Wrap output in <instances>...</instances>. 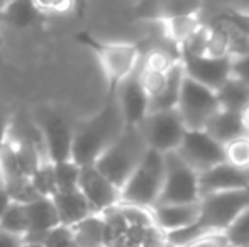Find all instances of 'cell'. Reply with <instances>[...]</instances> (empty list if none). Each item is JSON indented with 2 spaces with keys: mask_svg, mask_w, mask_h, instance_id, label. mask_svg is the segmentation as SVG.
Segmentation results:
<instances>
[{
  "mask_svg": "<svg viewBox=\"0 0 249 247\" xmlns=\"http://www.w3.org/2000/svg\"><path fill=\"white\" fill-rule=\"evenodd\" d=\"M124 129L125 122L115 93H108L107 102L99 112L73 125L71 161L80 168L95 165L102 152L122 134Z\"/></svg>",
  "mask_w": 249,
  "mask_h": 247,
  "instance_id": "6da1fadb",
  "label": "cell"
},
{
  "mask_svg": "<svg viewBox=\"0 0 249 247\" xmlns=\"http://www.w3.org/2000/svg\"><path fill=\"white\" fill-rule=\"evenodd\" d=\"M146 151L148 146L138 125L136 127L125 125L122 134L102 152L93 166L121 190L132 171L138 168Z\"/></svg>",
  "mask_w": 249,
  "mask_h": 247,
  "instance_id": "7a4b0ae2",
  "label": "cell"
},
{
  "mask_svg": "<svg viewBox=\"0 0 249 247\" xmlns=\"http://www.w3.org/2000/svg\"><path fill=\"white\" fill-rule=\"evenodd\" d=\"M164 181V154L148 149L138 168L121 188V203L153 208Z\"/></svg>",
  "mask_w": 249,
  "mask_h": 247,
  "instance_id": "3957f363",
  "label": "cell"
},
{
  "mask_svg": "<svg viewBox=\"0 0 249 247\" xmlns=\"http://www.w3.org/2000/svg\"><path fill=\"white\" fill-rule=\"evenodd\" d=\"M76 37L80 39V43L89 46L95 53L102 73L107 80L108 93H115L117 86L138 69L139 60H141V49L136 44L102 43L95 37L89 36L87 33H80Z\"/></svg>",
  "mask_w": 249,
  "mask_h": 247,
  "instance_id": "277c9868",
  "label": "cell"
},
{
  "mask_svg": "<svg viewBox=\"0 0 249 247\" xmlns=\"http://www.w3.org/2000/svg\"><path fill=\"white\" fill-rule=\"evenodd\" d=\"M200 200L198 173L177 151L164 154V181L156 205L194 203Z\"/></svg>",
  "mask_w": 249,
  "mask_h": 247,
  "instance_id": "5b68a950",
  "label": "cell"
},
{
  "mask_svg": "<svg viewBox=\"0 0 249 247\" xmlns=\"http://www.w3.org/2000/svg\"><path fill=\"white\" fill-rule=\"evenodd\" d=\"M138 127L144 137L148 149H153L160 154L177 151L187 132L177 109L148 114Z\"/></svg>",
  "mask_w": 249,
  "mask_h": 247,
  "instance_id": "8992f818",
  "label": "cell"
},
{
  "mask_svg": "<svg viewBox=\"0 0 249 247\" xmlns=\"http://www.w3.org/2000/svg\"><path fill=\"white\" fill-rule=\"evenodd\" d=\"M215 92L185 76L178 95L177 110L187 131H200L219 110Z\"/></svg>",
  "mask_w": 249,
  "mask_h": 247,
  "instance_id": "52a82bcc",
  "label": "cell"
},
{
  "mask_svg": "<svg viewBox=\"0 0 249 247\" xmlns=\"http://www.w3.org/2000/svg\"><path fill=\"white\" fill-rule=\"evenodd\" d=\"M178 61H180L187 78L207 86L212 92H217L232 76L231 75V65H232V56L231 54L213 56V54L209 53L195 54L180 51L178 53Z\"/></svg>",
  "mask_w": 249,
  "mask_h": 247,
  "instance_id": "ba28073f",
  "label": "cell"
},
{
  "mask_svg": "<svg viewBox=\"0 0 249 247\" xmlns=\"http://www.w3.org/2000/svg\"><path fill=\"white\" fill-rule=\"evenodd\" d=\"M43 135L44 152L50 163H61L71 159L73 144V125L68 117L56 110H46L41 119L36 120Z\"/></svg>",
  "mask_w": 249,
  "mask_h": 247,
  "instance_id": "9c48e42d",
  "label": "cell"
},
{
  "mask_svg": "<svg viewBox=\"0 0 249 247\" xmlns=\"http://www.w3.org/2000/svg\"><path fill=\"white\" fill-rule=\"evenodd\" d=\"M177 152L197 173H203L226 161L224 146L217 142L212 135L207 134L203 129L185 132Z\"/></svg>",
  "mask_w": 249,
  "mask_h": 247,
  "instance_id": "30bf717a",
  "label": "cell"
},
{
  "mask_svg": "<svg viewBox=\"0 0 249 247\" xmlns=\"http://www.w3.org/2000/svg\"><path fill=\"white\" fill-rule=\"evenodd\" d=\"M78 190L89 201L93 214L100 215L121 203V190L108 181L93 165L80 168Z\"/></svg>",
  "mask_w": 249,
  "mask_h": 247,
  "instance_id": "8fae6325",
  "label": "cell"
},
{
  "mask_svg": "<svg viewBox=\"0 0 249 247\" xmlns=\"http://www.w3.org/2000/svg\"><path fill=\"white\" fill-rule=\"evenodd\" d=\"M200 198L217 191L249 190V166L241 168L224 161L213 168L198 173Z\"/></svg>",
  "mask_w": 249,
  "mask_h": 247,
  "instance_id": "7c38bea8",
  "label": "cell"
},
{
  "mask_svg": "<svg viewBox=\"0 0 249 247\" xmlns=\"http://www.w3.org/2000/svg\"><path fill=\"white\" fill-rule=\"evenodd\" d=\"M115 99L121 107L124 122L129 127L139 125L149 114V97L139 83L138 69L117 86Z\"/></svg>",
  "mask_w": 249,
  "mask_h": 247,
  "instance_id": "4fadbf2b",
  "label": "cell"
},
{
  "mask_svg": "<svg viewBox=\"0 0 249 247\" xmlns=\"http://www.w3.org/2000/svg\"><path fill=\"white\" fill-rule=\"evenodd\" d=\"M27 232L22 237L24 244H41L44 235L59 225L54 203L50 197H39L26 203Z\"/></svg>",
  "mask_w": 249,
  "mask_h": 247,
  "instance_id": "5bb4252c",
  "label": "cell"
},
{
  "mask_svg": "<svg viewBox=\"0 0 249 247\" xmlns=\"http://www.w3.org/2000/svg\"><path fill=\"white\" fill-rule=\"evenodd\" d=\"M153 222L163 234L175 232L195 224L200 215V200L194 203L154 205L149 208Z\"/></svg>",
  "mask_w": 249,
  "mask_h": 247,
  "instance_id": "9a60e30c",
  "label": "cell"
},
{
  "mask_svg": "<svg viewBox=\"0 0 249 247\" xmlns=\"http://www.w3.org/2000/svg\"><path fill=\"white\" fill-rule=\"evenodd\" d=\"M203 131L209 135H212L222 146H226L227 142L234 141V139L249 135V131L243 119V114L222 110V109H219L210 117L209 122L203 127Z\"/></svg>",
  "mask_w": 249,
  "mask_h": 247,
  "instance_id": "2e32d148",
  "label": "cell"
},
{
  "mask_svg": "<svg viewBox=\"0 0 249 247\" xmlns=\"http://www.w3.org/2000/svg\"><path fill=\"white\" fill-rule=\"evenodd\" d=\"M51 200L54 203L59 224L66 225V227H73V225H76L83 218H87L89 215L93 214L89 201L80 193V190L58 191V193L53 195Z\"/></svg>",
  "mask_w": 249,
  "mask_h": 247,
  "instance_id": "e0dca14e",
  "label": "cell"
},
{
  "mask_svg": "<svg viewBox=\"0 0 249 247\" xmlns=\"http://www.w3.org/2000/svg\"><path fill=\"white\" fill-rule=\"evenodd\" d=\"M3 26L14 29H29L39 22L43 14L36 9L33 0H9L2 7Z\"/></svg>",
  "mask_w": 249,
  "mask_h": 247,
  "instance_id": "ac0fdd59",
  "label": "cell"
},
{
  "mask_svg": "<svg viewBox=\"0 0 249 247\" xmlns=\"http://www.w3.org/2000/svg\"><path fill=\"white\" fill-rule=\"evenodd\" d=\"M185 78L183 68H181L180 61H177L166 75V85L161 90V93H158L156 97L149 99V114L160 112V110H170L177 109L178 103V95H180L181 82Z\"/></svg>",
  "mask_w": 249,
  "mask_h": 247,
  "instance_id": "d6986e66",
  "label": "cell"
},
{
  "mask_svg": "<svg viewBox=\"0 0 249 247\" xmlns=\"http://www.w3.org/2000/svg\"><path fill=\"white\" fill-rule=\"evenodd\" d=\"M217 102L222 110L243 114L249 107V88L243 82L231 76L222 86L215 92Z\"/></svg>",
  "mask_w": 249,
  "mask_h": 247,
  "instance_id": "ffe728a7",
  "label": "cell"
},
{
  "mask_svg": "<svg viewBox=\"0 0 249 247\" xmlns=\"http://www.w3.org/2000/svg\"><path fill=\"white\" fill-rule=\"evenodd\" d=\"M76 247H105L104 242V218L92 214L76 225H73Z\"/></svg>",
  "mask_w": 249,
  "mask_h": 247,
  "instance_id": "44dd1931",
  "label": "cell"
},
{
  "mask_svg": "<svg viewBox=\"0 0 249 247\" xmlns=\"http://www.w3.org/2000/svg\"><path fill=\"white\" fill-rule=\"evenodd\" d=\"M164 24V34L171 43L177 46V51L181 44H185L195 33L200 29V20L198 16L190 17H177V19H166L163 20Z\"/></svg>",
  "mask_w": 249,
  "mask_h": 247,
  "instance_id": "7402d4cb",
  "label": "cell"
},
{
  "mask_svg": "<svg viewBox=\"0 0 249 247\" xmlns=\"http://www.w3.org/2000/svg\"><path fill=\"white\" fill-rule=\"evenodd\" d=\"M0 231L24 237L27 232L26 205L12 201V203L7 207V210L3 212L2 217H0Z\"/></svg>",
  "mask_w": 249,
  "mask_h": 247,
  "instance_id": "603a6c76",
  "label": "cell"
},
{
  "mask_svg": "<svg viewBox=\"0 0 249 247\" xmlns=\"http://www.w3.org/2000/svg\"><path fill=\"white\" fill-rule=\"evenodd\" d=\"M53 175H54V186L58 191H75L78 190V176L80 166L76 163L61 161L53 165Z\"/></svg>",
  "mask_w": 249,
  "mask_h": 247,
  "instance_id": "cb8c5ba5",
  "label": "cell"
},
{
  "mask_svg": "<svg viewBox=\"0 0 249 247\" xmlns=\"http://www.w3.org/2000/svg\"><path fill=\"white\" fill-rule=\"evenodd\" d=\"M202 10V0H161V19H177V17L198 16Z\"/></svg>",
  "mask_w": 249,
  "mask_h": 247,
  "instance_id": "d4e9b609",
  "label": "cell"
},
{
  "mask_svg": "<svg viewBox=\"0 0 249 247\" xmlns=\"http://www.w3.org/2000/svg\"><path fill=\"white\" fill-rule=\"evenodd\" d=\"M227 242L232 247H248L249 246V207L244 208L236 220L224 231Z\"/></svg>",
  "mask_w": 249,
  "mask_h": 247,
  "instance_id": "484cf974",
  "label": "cell"
},
{
  "mask_svg": "<svg viewBox=\"0 0 249 247\" xmlns=\"http://www.w3.org/2000/svg\"><path fill=\"white\" fill-rule=\"evenodd\" d=\"M31 185L37 191L39 197H53L56 193L54 175H53V163L44 161L39 168L31 176Z\"/></svg>",
  "mask_w": 249,
  "mask_h": 247,
  "instance_id": "4316f807",
  "label": "cell"
},
{
  "mask_svg": "<svg viewBox=\"0 0 249 247\" xmlns=\"http://www.w3.org/2000/svg\"><path fill=\"white\" fill-rule=\"evenodd\" d=\"M217 24L224 26L229 31H234L237 36L246 37V41H249V12L227 10L220 17H217Z\"/></svg>",
  "mask_w": 249,
  "mask_h": 247,
  "instance_id": "83f0119b",
  "label": "cell"
},
{
  "mask_svg": "<svg viewBox=\"0 0 249 247\" xmlns=\"http://www.w3.org/2000/svg\"><path fill=\"white\" fill-rule=\"evenodd\" d=\"M224 152H226V161L231 165L241 168L249 166V135L227 142L224 146Z\"/></svg>",
  "mask_w": 249,
  "mask_h": 247,
  "instance_id": "f1b7e54d",
  "label": "cell"
},
{
  "mask_svg": "<svg viewBox=\"0 0 249 247\" xmlns=\"http://www.w3.org/2000/svg\"><path fill=\"white\" fill-rule=\"evenodd\" d=\"M41 246L44 247H76L75 235H73V229L66 227V225H56L51 229L46 235H44Z\"/></svg>",
  "mask_w": 249,
  "mask_h": 247,
  "instance_id": "f546056e",
  "label": "cell"
},
{
  "mask_svg": "<svg viewBox=\"0 0 249 247\" xmlns=\"http://www.w3.org/2000/svg\"><path fill=\"white\" fill-rule=\"evenodd\" d=\"M36 9L41 14H51V16H65L70 14L76 5V0H33Z\"/></svg>",
  "mask_w": 249,
  "mask_h": 247,
  "instance_id": "4dcf8cb0",
  "label": "cell"
},
{
  "mask_svg": "<svg viewBox=\"0 0 249 247\" xmlns=\"http://www.w3.org/2000/svg\"><path fill=\"white\" fill-rule=\"evenodd\" d=\"M231 75L243 82L249 88V51H243L239 54H232Z\"/></svg>",
  "mask_w": 249,
  "mask_h": 247,
  "instance_id": "1f68e13d",
  "label": "cell"
},
{
  "mask_svg": "<svg viewBox=\"0 0 249 247\" xmlns=\"http://www.w3.org/2000/svg\"><path fill=\"white\" fill-rule=\"evenodd\" d=\"M185 247H229V242H227L224 232H215V234L202 235V237L195 239Z\"/></svg>",
  "mask_w": 249,
  "mask_h": 247,
  "instance_id": "d6a6232c",
  "label": "cell"
},
{
  "mask_svg": "<svg viewBox=\"0 0 249 247\" xmlns=\"http://www.w3.org/2000/svg\"><path fill=\"white\" fill-rule=\"evenodd\" d=\"M9 125H10V115L0 105V149L3 148V144L7 142V137H9Z\"/></svg>",
  "mask_w": 249,
  "mask_h": 247,
  "instance_id": "836d02e7",
  "label": "cell"
},
{
  "mask_svg": "<svg viewBox=\"0 0 249 247\" xmlns=\"http://www.w3.org/2000/svg\"><path fill=\"white\" fill-rule=\"evenodd\" d=\"M24 241L20 235H14L0 231V247H22Z\"/></svg>",
  "mask_w": 249,
  "mask_h": 247,
  "instance_id": "e575fe53",
  "label": "cell"
},
{
  "mask_svg": "<svg viewBox=\"0 0 249 247\" xmlns=\"http://www.w3.org/2000/svg\"><path fill=\"white\" fill-rule=\"evenodd\" d=\"M12 203V200H10L9 193H7V190L3 188L2 185H0V217L3 215V212L7 210V207Z\"/></svg>",
  "mask_w": 249,
  "mask_h": 247,
  "instance_id": "d590c367",
  "label": "cell"
},
{
  "mask_svg": "<svg viewBox=\"0 0 249 247\" xmlns=\"http://www.w3.org/2000/svg\"><path fill=\"white\" fill-rule=\"evenodd\" d=\"M243 119H244V124H246V127H248V131H249V107L243 112Z\"/></svg>",
  "mask_w": 249,
  "mask_h": 247,
  "instance_id": "8d00e7d4",
  "label": "cell"
},
{
  "mask_svg": "<svg viewBox=\"0 0 249 247\" xmlns=\"http://www.w3.org/2000/svg\"><path fill=\"white\" fill-rule=\"evenodd\" d=\"M22 247H44L41 244H22Z\"/></svg>",
  "mask_w": 249,
  "mask_h": 247,
  "instance_id": "74e56055",
  "label": "cell"
},
{
  "mask_svg": "<svg viewBox=\"0 0 249 247\" xmlns=\"http://www.w3.org/2000/svg\"><path fill=\"white\" fill-rule=\"evenodd\" d=\"M0 26H3V14H2V9H0Z\"/></svg>",
  "mask_w": 249,
  "mask_h": 247,
  "instance_id": "f35d334b",
  "label": "cell"
},
{
  "mask_svg": "<svg viewBox=\"0 0 249 247\" xmlns=\"http://www.w3.org/2000/svg\"><path fill=\"white\" fill-rule=\"evenodd\" d=\"M5 2H7V0H0V9H2V7L5 5Z\"/></svg>",
  "mask_w": 249,
  "mask_h": 247,
  "instance_id": "ab89813d",
  "label": "cell"
},
{
  "mask_svg": "<svg viewBox=\"0 0 249 247\" xmlns=\"http://www.w3.org/2000/svg\"><path fill=\"white\" fill-rule=\"evenodd\" d=\"M7 2H9V0H7ZM7 2H5V3H7Z\"/></svg>",
  "mask_w": 249,
  "mask_h": 247,
  "instance_id": "60d3db41",
  "label": "cell"
},
{
  "mask_svg": "<svg viewBox=\"0 0 249 247\" xmlns=\"http://www.w3.org/2000/svg\"><path fill=\"white\" fill-rule=\"evenodd\" d=\"M229 247H232V246H229Z\"/></svg>",
  "mask_w": 249,
  "mask_h": 247,
  "instance_id": "b9f144b4",
  "label": "cell"
},
{
  "mask_svg": "<svg viewBox=\"0 0 249 247\" xmlns=\"http://www.w3.org/2000/svg\"><path fill=\"white\" fill-rule=\"evenodd\" d=\"M248 247H249V246H248Z\"/></svg>",
  "mask_w": 249,
  "mask_h": 247,
  "instance_id": "7bdbcfd3",
  "label": "cell"
}]
</instances>
